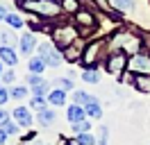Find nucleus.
Instances as JSON below:
<instances>
[{
    "instance_id": "obj_1",
    "label": "nucleus",
    "mask_w": 150,
    "mask_h": 145,
    "mask_svg": "<svg viewBox=\"0 0 150 145\" xmlns=\"http://www.w3.org/2000/svg\"><path fill=\"white\" fill-rule=\"evenodd\" d=\"M21 7L39 14V18H52L62 11V7L57 2H50V0H21Z\"/></svg>"
},
{
    "instance_id": "obj_2",
    "label": "nucleus",
    "mask_w": 150,
    "mask_h": 145,
    "mask_svg": "<svg viewBox=\"0 0 150 145\" xmlns=\"http://www.w3.org/2000/svg\"><path fill=\"white\" fill-rule=\"evenodd\" d=\"M77 36H80V32H77L73 25L62 23L59 27H55V30H52V43H55L59 50H66L68 45H73L75 41H77Z\"/></svg>"
},
{
    "instance_id": "obj_3",
    "label": "nucleus",
    "mask_w": 150,
    "mask_h": 145,
    "mask_svg": "<svg viewBox=\"0 0 150 145\" xmlns=\"http://www.w3.org/2000/svg\"><path fill=\"white\" fill-rule=\"evenodd\" d=\"M109 41H112V48H116V52H125L127 57L137 54L141 48V39H137L132 34H114Z\"/></svg>"
},
{
    "instance_id": "obj_4",
    "label": "nucleus",
    "mask_w": 150,
    "mask_h": 145,
    "mask_svg": "<svg viewBox=\"0 0 150 145\" xmlns=\"http://www.w3.org/2000/svg\"><path fill=\"white\" fill-rule=\"evenodd\" d=\"M127 61H130V57L125 52H112V54H107V59H105V68L112 75H123L127 70Z\"/></svg>"
},
{
    "instance_id": "obj_5",
    "label": "nucleus",
    "mask_w": 150,
    "mask_h": 145,
    "mask_svg": "<svg viewBox=\"0 0 150 145\" xmlns=\"http://www.w3.org/2000/svg\"><path fill=\"white\" fill-rule=\"evenodd\" d=\"M127 68L132 72H137V75H150V54L146 52L132 54L130 61H127Z\"/></svg>"
},
{
    "instance_id": "obj_6",
    "label": "nucleus",
    "mask_w": 150,
    "mask_h": 145,
    "mask_svg": "<svg viewBox=\"0 0 150 145\" xmlns=\"http://www.w3.org/2000/svg\"><path fill=\"white\" fill-rule=\"evenodd\" d=\"M100 48H103V41H91V43L84 48V52H82V66L84 68H93L98 59H100Z\"/></svg>"
},
{
    "instance_id": "obj_7",
    "label": "nucleus",
    "mask_w": 150,
    "mask_h": 145,
    "mask_svg": "<svg viewBox=\"0 0 150 145\" xmlns=\"http://www.w3.org/2000/svg\"><path fill=\"white\" fill-rule=\"evenodd\" d=\"M14 120L18 122V127H32V113L25 107H16L14 109Z\"/></svg>"
},
{
    "instance_id": "obj_8",
    "label": "nucleus",
    "mask_w": 150,
    "mask_h": 145,
    "mask_svg": "<svg viewBox=\"0 0 150 145\" xmlns=\"http://www.w3.org/2000/svg\"><path fill=\"white\" fill-rule=\"evenodd\" d=\"M75 20H77V25H80V27H89V30L98 25V20L93 18V14L86 11V9H80V11L75 14Z\"/></svg>"
},
{
    "instance_id": "obj_9",
    "label": "nucleus",
    "mask_w": 150,
    "mask_h": 145,
    "mask_svg": "<svg viewBox=\"0 0 150 145\" xmlns=\"http://www.w3.org/2000/svg\"><path fill=\"white\" fill-rule=\"evenodd\" d=\"M84 116H86V111H84L82 104H71V107L66 109V118L71 120V125H73V122H80V120H84Z\"/></svg>"
},
{
    "instance_id": "obj_10",
    "label": "nucleus",
    "mask_w": 150,
    "mask_h": 145,
    "mask_svg": "<svg viewBox=\"0 0 150 145\" xmlns=\"http://www.w3.org/2000/svg\"><path fill=\"white\" fill-rule=\"evenodd\" d=\"M64 59L66 61H77V59H82V52H84V50H82V43H80V41H75L73 45H68V48H66L64 50Z\"/></svg>"
},
{
    "instance_id": "obj_11",
    "label": "nucleus",
    "mask_w": 150,
    "mask_h": 145,
    "mask_svg": "<svg viewBox=\"0 0 150 145\" xmlns=\"http://www.w3.org/2000/svg\"><path fill=\"white\" fill-rule=\"evenodd\" d=\"M0 61L7 63V66H16L18 57H16V52L11 50V45H0Z\"/></svg>"
},
{
    "instance_id": "obj_12",
    "label": "nucleus",
    "mask_w": 150,
    "mask_h": 145,
    "mask_svg": "<svg viewBox=\"0 0 150 145\" xmlns=\"http://www.w3.org/2000/svg\"><path fill=\"white\" fill-rule=\"evenodd\" d=\"M34 43H37V39H34V34H32V32L23 34V36H21V41H18L21 52H23V54H30L32 50H34Z\"/></svg>"
},
{
    "instance_id": "obj_13",
    "label": "nucleus",
    "mask_w": 150,
    "mask_h": 145,
    "mask_svg": "<svg viewBox=\"0 0 150 145\" xmlns=\"http://www.w3.org/2000/svg\"><path fill=\"white\" fill-rule=\"evenodd\" d=\"M48 102H50L52 107H62L66 102V91L64 89H52L48 93Z\"/></svg>"
},
{
    "instance_id": "obj_14",
    "label": "nucleus",
    "mask_w": 150,
    "mask_h": 145,
    "mask_svg": "<svg viewBox=\"0 0 150 145\" xmlns=\"http://www.w3.org/2000/svg\"><path fill=\"white\" fill-rule=\"evenodd\" d=\"M84 111H86V116L89 118H93V120H98V118H103V107H100V102L98 100H91L89 104H84Z\"/></svg>"
},
{
    "instance_id": "obj_15",
    "label": "nucleus",
    "mask_w": 150,
    "mask_h": 145,
    "mask_svg": "<svg viewBox=\"0 0 150 145\" xmlns=\"http://www.w3.org/2000/svg\"><path fill=\"white\" fill-rule=\"evenodd\" d=\"M134 89L141 93H150V75H134Z\"/></svg>"
},
{
    "instance_id": "obj_16",
    "label": "nucleus",
    "mask_w": 150,
    "mask_h": 145,
    "mask_svg": "<svg viewBox=\"0 0 150 145\" xmlns=\"http://www.w3.org/2000/svg\"><path fill=\"white\" fill-rule=\"evenodd\" d=\"M46 66H48V63L43 61L41 57H32V59L28 61V68H30V72H34V75H41V72L46 70Z\"/></svg>"
},
{
    "instance_id": "obj_17",
    "label": "nucleus",
    "mask_w": 150,
    "mask_h": 145,
    "mask_svg": "<svg viewBox=\"0 0 150 145\" xmlns=\"http://www.w3.org/2000/svg\"><path fill=\"white\" fill-rule=\"evenodd\" d=\"M112 7L116 11H132L137 7V0H112Z\"/></svg>"
},
{
    "instance_id": "obj_18",
    "label": "nucleus",
    "mask_w": 150,
    "mask_h": 145,
    "mask_svg": "<svg viewBox=\"0 0 150 145\" xmlns=\"http://www.w3.org/2000/svg\"><path fill=\"white\" fill-rule=\"evenodd\" d=\"M39 122L43 127L52 125V122H55V111H52V109H41V111H39Z\"/></svg>"
},
{
    "instance_id": "obj_19",
    "label": "nucleus",
    "mask_w": 150,
    "mask_h": 145,
    "mask_svg": "<svg viewBox=\"0 0 150 145\" xmlns=\"http://www.w3.org/2000/svg\"><path fill=\"white\" fill-rule=\"evenodd\" d=\"M82 80H84L86 84H98V82H100V72L96 70V68H84Z\"/></svg>"
},
{
    "instance_id": "obj_20",
    "label": "nucleus",
    "mask_w": 150,
    "mask_h": 145,
    "mask_svg": "<svg viewBox=\"0 0 150 145\" xmlns=\"http://www.w3.org/2000/svg\"><path fill=\"white\" fill-rule=\"evenodd\" d=\"M91 95H89V93H84V91H73V102L75 104H82V107H84V104H89V102H91Z\"/></svg>"
},
{
    "instance_id": "obj_21",
    "label": "nucleus",
    "mask_w": 150,
    "mask_h": 145,
    "mask_svg": "<svg viewBox=\"0 0 150 145\" xmlns=\"http://www.w3.org/2000/svg\"><path fill=\"white\" fill-rule=\"evenodd\" d=\"M32 93H34V95H41V98H46L48 93H50V84H48L46 80L39 82V84H34V86H32Z\"/></svg>"
},
{
    "instance_id": "obj_22",
    "label": "nucleus",
    "mask_w": 150,
    "mask_h": 145,
    "mask_svg": "<svg viewBox=\"0 0 150 145\" xmlns=\"http://www.w3.org/2000/svg\"><path fill=\"white\" fill-rule=\"evenodd\" d=\"M73 143H75V145H96V138L86 132V134H77Z\"/></svg>"
},
{
    "instance_id": "obj_23",
    "label": "nucleus",
    "mask_w": 150,
    "mask_h": 145,
    "mask_svg": "<svg viewBox=\"0 0 150 145\" xmlns=\"http://www.w3.org/2000/svg\"><path fill=\"white\" fill-rule=\"evenodd\" d=\"M73 129L75 134H86V132H91V122L89 120H80V122H73Z\"/></svg>"
},
{
    "instance_id": "obj_24",
    "label": "nucleus",
    "mask_w": 150,
    "mask_h": 145,
    "mask_svg": "<svg viewBox=\"0 0 150 145\" xmlns=\"http://www.w3.org/2000/svg\"><path fill=\"white\" fill-rule=\"evenodd\" d=\"M62 9L68 11V14H71V11L77 14V11H80V0H62Z\"/></svg>"
},
{
    "instance_id": "obj_25",
    "label": "nucleus",
    "mask_w": 150,
    "mask_h": 145,
    "mask_svg": "<svg viewBox=\"0 0 150 145\" xmlns=\"http://www.w3.org/2000/svg\"><path fill=\"white\" fill-rule=\"evenodd\" d=\"M5 20H7V25H9V27H23V25H25V20H23L18 14H7Z\"/></svg>"
},
{
    "instance_id": "obj_26",
    "label": "nucleus",
    "mask_w": 150,
    "mask_h": 145,
    "mask_svg": "<svg viewBox=\"0 0 150 145\" xmlns=\"http://www.w3.org/2000/svg\"><path fill=\"white\" fill-rule=\"evenodd\" d=\"M55 86L57 89H64V91H73V82L68 77H59V80H55Z\"/></svg>"
},
{
    "instance_id": "obj_27",
    "label": "nucleus",
    "mask_w": 150,
    "mask_h": 145,
    "mask_svg": "<svg viewBox=\"0 0 150 145\" xmlns=\"http://www.w3.org/2000/svg\"><path fill=\"white\" fill-rule=\"evenodd\" d=\"M25 95H28V89H25V86H14V89H11V98L14 100H23Z\"/></svg>"
},
{
    "instance_id": "obj_28",
    "label": "nucleus",
    "mask_w": 150,
    "mask_h": 145,
    "mask_svg": "<svg viewBox=\"0 0 150 145\" xmlns=\"http://www.w3.org/2000/svg\"><path fill=\"white\" fill-rule=\"evenodd\" d=\"M30 104H32V109H37V111H41V109H46V98H41V95H34Z\"/></svg>"
},
{
    "instance_id": "obj_29",
    "label": "nucleus",
    "mask_w": 150,
    "mask_h": 145,
    "mask_svg": "<svg viewBox=\"0 0 150 145\" xmlns=\"http://www.w3.org/2000/svg\"><path fill=\"white\" fill-rule=\"evenodd\" d=\"M0 39H2V45H11L14 41H16V36L11 34V32H7V30H5V32H0Z\"/></svg>"
},
{
    "instance_id": "obj_30",
    "label": "nucleus",
    "mask_w": 150,
    "mask_h": 145,
    "mask_svg": "<svg viewBox=\"0 0 150 145\" xmlns=\"http://www.w3.org/2000/svg\"><path fill=\"white\" fill-rule=\"evenodd\" d=\"M16 125H18V122H11V120H7V122H2L0 127H2L7 134H16V132H18V127H16Z\"/></svg>"
},
{
    "instance_id": "obj_31",
    "label": "nucleus",
    "mask_w": 150,
    "mask_h": 145,
    "mask_svg": "<svg viewBox=\"0 0 150 145\" xmlns=\"http://www.w3.org/2000/svg\"><path fill=\"white\" fill-rule=\"evenodd\" d=\"M9 98H11V93L5 89V86H0V107H2V104H5V102H7Z\"/></svg>"
},
{
    "instance_id": "obj_32",
    "label": "nucleus",
    "mask_w": 150,
    "mask_h": 145,
    "mask_svg": "<svg viewBox=\"0 0 150 145\" xmlns=\"http://www.w3.org/2000/svg\"><path fill=\"white\" fill-rule=\"evenodd\" d=\"M107 134H109V129L100 127V141H98V145H107Z\"/></svg>"
},
{
    "instance_id": "obj_33",
    "label": "nucleus",
    "mask_w": 150,
    "mask_h": 145,
    "mask_svg": "<svg viewBox=\"0 0 150 145\" xmlns=\"http://www.w3.org/2000/svg\"><path fill=\"white\" fill-rule=\"evenodd\" d=\"M2 82H5V84H11V82H14V70H5L2 72Z\"/></svg>"
},
{
    "instance_id": "obj_34",
    "label": "nucleus",
    "mask_w": 150,
    "mask_h": 145,
    "mask_svg": "<svg viewBox=\"0 0 150 145\" xmlns=\"http://www.w3.org/2000/svg\"><path fill=\"white\" fill-rule=\"evenodd\" d=\"M5 141H7V132L0 127V145H5Z\"/></svg>"
},
{
    "instance_id": "obj_35",
    "label": "nucleus",
    "mask_w": 150,
    "mask_h": 145,
    "mask_svg": "<svg viewBox=\"0 0 150 145\" xmlns=\"http://www.w3.org/2000/svg\"><path fill=\"white\" fill-rule=\"evenodd\" d=\"M5 18H7V9L0 5V20H5Z\"/></svg>"
},
{
    "instance_id": "obj_36",
    "label": "nucleus",
    "mask_w": 150,
    "mask_h": 145,
    "mask_svg": "<svg viewBox=\"0 0 150 145\" xmlns=\"http://www.w3.org/2000/svg\"><path fill=\"white\" fill-rule=\"evenodd\" d=\"M2 122H7V113H5L2 109H0V125H2Z\"/></svg>"
},
{
    "instance_id": "obj_37",
    "label": "nucleus",
    "mask_w": 150,
    "mask_h": 145,
    "mask_svg": "<svg viewBox=\"0 0 150 145\" xmlns=\"http://www.w3.org/2000/svg\"><path fill=\"white\" fill-rule=\"evenodd\" d=\"M2 72H5V70H2V61H0V80H2Z\"/></svg>"
},
{
    "instance_id": "obj_38",
    "label": "nucleus",
    "mask_w": 150,
    "mask_h": 145,
    "mask_svg": "<svg viewBox=\"0 0 150 145\" xmlns=\"http://www.w3.org/2000/svg\"><path fill=\"white\" fill-rule=\"evenodd\" d=\"M50 2H57V5H62V0H50Z\"/></svg>"
},
{
    "instance_id": "obj_39",
    "label": "nucleus",
    "mask_w": 150,
    "mask_h": 145,
    "mask_svg": "<svg viewBox=\"0 0 150 145\" xmlns=\"http://www.w3.org/2000/svg\"><path fill=\"white\" fill-rule=\"evenodd\" d=\"M68 145H75V143H68Z\"/></svg>"
}]
</instances>
